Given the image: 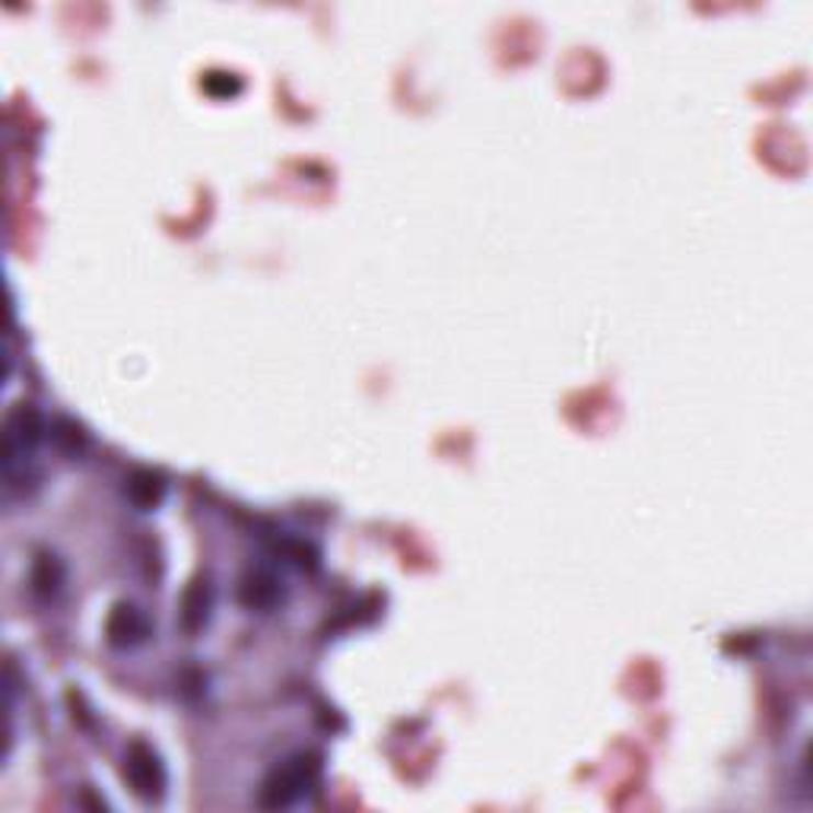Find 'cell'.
Returning a JSON list of instances; mask_svg holds the SVG:
<instances>
[{
    "mask_svg": "<svg viewBox=\"0 0 813 813\" xmlns=\"http://www.w3.org/2000/svg\"><path fill=\"white\" fill-rule=\"evenodd\" d=\"M124 493H127V499L137 506V509H156L159 503H162V496H166V481L156 474V471H134L127 483H124Z\"/></svg>",
    "mask_w": 813,
    "mask_h": 813,
    "instance_id": "obj_6",
    "label": "cell"
},
{
    "mask_svg": "<svg viewBox=\"0 0 813 813\" xmlns=\"http://www.w3.org/2000/svg\"><path fill=\"white\" fill-rule=\"evenodd\" d=\"M318 772H321V763H318L315 754H296L283 759L261 784L258 804L268 808V811H280V808L296 804L318 784Z\"/></svg>",
    "mask_w": 813,
    "mask_h": 813,
    "instance_id": "obj_2",
    "label": "cell"
},
{
    "mask_svg": "<svg viewBox=\"0 0 813 813\" xmlns=\"http://www.w3.org/2000/svg\"><path fill=\"white\" fill-rule=\"evenodd\" d=\"M32 591L38 595V598H52L55 591L60 588V581H64V569H60V563L55 556H48V553H38L35 556V563H32Z\"/></svg>",
    "mask_w": 813,
    "mask_h": 813,
    "instance_id": "obj_7",
    "label": "cell"
},
{
    "mask_svg": "<svg viewBox=\"0 0 813 813\" xmlns=\"http://www.w3.org/2000/svg\"><path fill=\"white\" fill-rule=\"evenodd\" d=\"M124 779L134 788L137 798L144 801H156L162 791H166V766L162 759L156 756L150 744L144 741H134L127 747V756H124Z\"/></svg>",
    "mask_w": 813,
    "mask_h": 813,
    "instance_id": "obj_3",
    "label": "cell"
},
{
    "mask_svg": "<svg viewBox=\"0 0 813 813\" xmlns=\"http://www.w3.org/2000/svg\"><path fill=\"white\" fill-rule=\"evenodd\" d=\"M181 610H184V626L188 630H197L207 620V610H211V585L207 581H194L188 588V595H184Z\"/></svg>",
    "mask_w": 813,
    "mask_h": 813,
    "instance_id": "obj_8",
    "label": "cell"
},
{
    "mask_svg": "<svg viewBox=\"0 0 813 813\" xmlns=\"http://www.w3.org/2000/svg\"><path fill=\"white\" fill-rule=\"evenodd\" d=\"M283 598V588L276 581V575L268 569H251V573L241 575L239 581V601L248 610H258V613H268Z\"/></svg>",
    "mask_w": 813,
    "mask_h": 813,
    "instance_id": "obj_5",
    "label": "cell"
},
{
    "mask_svg": "<svg viewBox=\"0 0 813 813\" xmlns=\"http://www.w3.org/2000/svg\"><path fill=\"white\" fill-rule=\"evenodd\" d=\"M105 635L112 645L118 648H131V645H140L147 635H150V620L140 607L134 603H115L109 620H105Z\"/></svg>",
    "mask_w": 813,
    "mask_h": 813,
    "instance_id": "obj_4",
    "label": "cell"
},
{
    "mask_svg": "<svg viewBox=\"0 0 813 813\" xmlns=\"http://www.w3.org/2000/svg\"><path fill=\"white\" fill-rule=\"evenodd\" d=\"M45 436V420L32 404H16L3 422V474L7 483L26 481V467Z\"/></svg>",
    "mask_w": 813,
    "mask_h": 813,
    "instance_id": "obj_1",
    "label": "cell"
},
{
    "mask_svg": "<svg viewBox=\"0 0 813 813\" xmlns=\"http://www.w3.org/2000/svg\"><path fill=\"white\" fill-rule=\"evenodd\" d=\"M201 87L211 92V95H236L241 90V80L236 74H229V70H211V74H204Z\"/></svg>",
    "mask_w": 813,
    "mask_h": 813,
    "instance_id": "obj_9",
    "label": "cell"
}]
</instances>
